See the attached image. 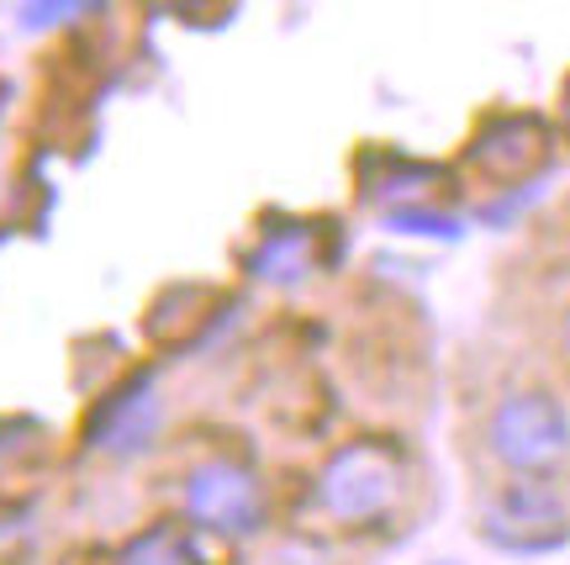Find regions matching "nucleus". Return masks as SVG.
I'll return each mask as SVG.
<instances>
[{
    "label": "nucleus",
    "instance_id": "obj_1",
    "mask_svg": "<svg viewBox=\"0 0 570 565\" xmlns=\"http://www.w3.org/2000/svg\"><path fill=\"white\" fill-rule=\"evenodd\" d=\"M407 486V460L386 439H354L333 449L327 465L312 481V507L344 528H375L386 524Z\"/></svg>",
    "mask_w": 570,
    "mask_h": 565
},
{
    "label": "nucleus",
    "instance_id": "obj_2",
    "mask_svg": "<svg viewBox=\"0 0 570 565\" xmlns=\"http://www.w3.org/2000/svg\"><path fill=\"white\" fill-rule=\"evenodd\" d=\"M487 449L512 476H550L570 460V407L550 391H512L491 407Z\"/></svg>",
    "mask_w": 570,
    "mask_h": 565
},
{
    "label": "nucleus",
    "instance_id": "obj_3",
    "mask_svg": "<svg viewBox=\"0 0 570 565\" xmlns=\"http://www.w3.org/2000/svg\"><path fill=\"white\" fill-rule=\"evenodd\" d=\"M481 539L502 555H550L570 545V503L550 476H512L481 503Z\"/></svg>",
    "mask_w": 570,
    "mask_h": 565
},
{
    "label": "nucleus",
    "instance_id": "obj_4",
    "mask_svg": "<svg viewBox=\"0 0 570 565\" xmlns=\"http://www.w3.org/2000/svg\"><path fill=\"white\" fill-rule=\"evenodd\" d=\"M185 518L217 539H248L265 528V481L254 465L212 455L185 470Z\"/></svg>",
    "mask_w": 570,
    "mask_h": 565
},
{
    "label": "nucleus",
    "instance_id": "obj_5",
    "mask_svg": "<svg viewBox=\"0 0 570 565\" xmlns=\"http://www.w3.org/2000/svg\"><path fill=\"white\" fill-rule=\"evenodd\" d=\"M159 423H164V407L154 397V386L138 376V381L106 391L101 402L90 407V418H85V449L127 460V455H142V449L159 439Z\"/></svg>",
    "mask_w": 570,
    "mask_h": 565
},
{
    "label": "nucleus",
    "instance_id": "obj_6",
    "mask_svg": "<svg viewBox=\"0 0 570 565\" xmlns=\"http://www.w3.org/2000/svg\"><path fill=\"white\" fill-rule=\"evenodd\" d=\"M470 164L491 185L533 181L550 164V127L539 117H523V111L518 117H491L470 143Z\"/></svg>",
    "mask_w": 570,
    "mask_h": 565
},
{
    "label": "nucleus",
    "instance_id": "obj_7",
    "mask_svg": "<svg viewBox=\"0 0 570 565\" xmlns=\"http://www.w3.org/2000/svg\"><path fill=\"white\" fill-rule=\"evenodd\" d=\"M327 264V243L317 223H281L265 227L259 249L248 254V270L269 285H302L306 275H317Z\"/></svg>",
    "mask_w": 570,
    "mask_h": 565
},
{
    "label": "nucleus",
    "instance_id": "obj_8",
    "mask_svg": "<svg viewBox=\"0 0 570 565\" xmlns=\"http://www.w3.org/2000/svg\"><path fill=\"white\" fill-rule=\"evenodd\" d=\"M117 565H206V555L185 524H154L117 549Z\"/></svg>",
    "mask_w": 570,
    "mask_h": 565
},
{
    "label": "nucleus",
    "instance_id": "obj_9",
    "mask_svg": "<svg viewBox=\"0 0 570 565\" xmlns=\"http://www.w3.org/2000/svg\"><path fill=\"white\" fill-rule=\"evenodd\" d=\"M101 0H21V27L27 32H48V27H63V21L75 17H90Z\"/></svg>",
    "mask_w": 570,
    "mask_h": 565
},
{
    "label": "nucleus",
    "instance_id": "obj_10",
    "mask_svg": "<svg viewBox=\"0 0 570 565\" xmlns=\"http://www.w3.org/2000/svg\"><path fill=\"white\" fill-rule=\"evenodd\" d=\"M154 11H164V17H180V21H206V17H217L227 0H148Z\"/></svg>",
    "mask_w": 570,
    "mask_h": 565
},
{
    "label": "nucleus",
    "instance_id": "obj_11",
    "mask_svg": "<svg viewBox=\"0 0 570 565\" xmlns=\"http://www.w3.org/2000/svg\"><path fill=\"white\" fill-rule=\"evenodd\" d=\"M265 565H323V555L306 549V545H281V549H269Z\"/></svg>",
    "mask_w": 570,
    "mask_h": 565
},
{
    "label": "nucleus",
    "instance_id": "obj_12",
    "mask_svg": "<svg viewBox=\"0 0 570 565\" xmlns=\"http://www.w3.org/2000/svg\"><path fill=\"white\" fill-rule=\"evenodd\" d=\"M560 117H566V127H570V80H566V90H560Z\"/></svg>",
    "mask_w": 570,
    "mask_h": 565
},
{
    "label": "nucleus",
    "instance_id": "obj_13",
    "mask_svg": "<svg viewBox=\"0 0 570 565\" xmlns=\"http://www.w3.org/2000/svg\"><path fill=\"white\" fill-rule=\"evenodd\" d=\"M433 565H454V561H433Z\"/></svg>",
    "mask_w": 570,
    "mask_h": 565
}]
</instances>
